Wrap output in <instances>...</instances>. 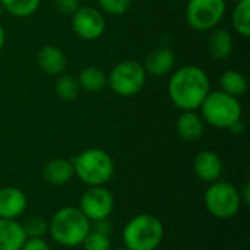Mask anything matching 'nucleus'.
Segmentation results:
<instances>
[{
	"label": "nucleus",
	"instance_id": "obj_1",
	"mask_svg": "<svg viewBox=\"0 0 250 250\" xmlns=\"http://www.w3.org/2000/svg\"><path fill=\"white\" fill-rule=\"evenodd\" d=\"M209 78L199 66L177 69L168 82V97L182 111H196L209 94Z\"/></svg>",
	"mask_w": 250,
	"mask_h": 250
},
{
	"label": "nucleus",
	"instance_id": "obj_2",
	"mask_svg": "<svg viewBox=\"0 0 250 250\" xmlns=\"http://www.w3.org/2000/svg\"><path fill=\"white\" fill-rule=\"evenodd\" d=\"M91 229V221L75 207L60 208L48 221V233L51 239L63 248L81 246Z\"/></svg>",
	"mask_w": 250,
	"mask_h": 250
},
{
	"label": "nucleus",
	"instance_id": "obj_3",
	"mask_svg": "<svg viewBox=\"0 0 250 250\" xmlns=\"http://www.w3.org/2000/svg\"><path fill=\"white\" fill-rule=\"evenodd\" d=\"M75 176L88 188L105 186L114 176V161L108 152L100 148H88L73 160Z\"/></svg>",
	"mask_w": 250,
	"mask_h": 250
},
{
	"label": "nucleus",
	"instance_id": "obj_4",
	"mask_svg": "<svg viewBox=\"0 0 250 250\" xmlns=\"http://www.w3.org/2000/svg\"><path fill=\"white\" fill-rule=\"evenodd\" d=\"M122 239L129 250H157L164 239V226L155 215L139 214L125 226Z\"/></svg>",
	"mask_w": 250,
	"mask_h": 250
},
{
	"label": "nucleus",
	"instance_id": "obj_5",
	"mask_svg": "<svg viewBox=\"0 0 250 250\" xmlns=\"http://www.w3.org/2000/svg\"><path fill=\"white\" fill-rule=\"evenodd\" d=\"M199 108L204 122L218 129H229L231 125L242 120L243 114L239 98L231 97L221 89L209 91Z\"/></svg>",
	"mask_w": 250,
	"mask_h": 250
},
{
	"label": "nucleus",
	"instance_id": "obj_6",
	"mask_svg": "<svg viewBox=\"0 0 250 250\" xmlns=\"http://www.w3.org/2000/svg\"><path fill=\"white\" fill-rule=\"evenodd\" d=\"M204 204L208 212L218 220H230L236 217L242 208L239 189L221 180L209 183L204 195Z\"/></svg>",
	"mask_w": 250,
	"mask_h": 250
},
{
	"label": "nucleus",
	"instance_id": "obj_7",
	"mask_svg": "<svg viewBox=\"0 0 250 250\" xmlns=\"http://www.w3.org/2000/svg\"><path fill=\"white\" fill-rule=\"evenodd\" d=\"M146 82V70L144 64L135 60H123L117 63L107 76V83L120 97H133L142 91Z\"/></svg>",
	"mask_w": 250,
	"mask_h": 250
},
{
	"label": "nucleus",
	"instance_id": "obj_8",
	"mask_svg": "<svg viewBox=\"0 0 250 250\" xmlns=\"http://www.w3.org/2000/svg\"><path fill=\"white\" fill-rule=\"evenodd\" d=\"M226 0H189L186 4V21L195 31H211L226 15Z\"/></svg>",
	"mask_w": 250,
	"mask_h": 250
},
{
	"label": "nucleus",
	"instance_id": "obj_9",
	"mask_svg": "<svg viewBox=\"0 0 250 250\" xmlns=\"http://www.w3.org/2000/svg\"><path fill=\"white\" fill-rule=\"evenodd\" d=\"M79 209L91 223L108 220L114 209L113 193L105 186H91L82 193Z\"/></svg>",
	"mask_w": 250,
	"mask_h": 250
},
{
	"label": "nucleus",
	"instance_id": "obj_10",
	"mask_svg": "<svg viewBox=\"0 0 250 250\" xmlns=\"http://www.w3.org/2000/svg\"><path fill=\"white\" fill-rule=\"evenodd\" d=\"M72 29L79 38L85 41H94L104 34L105 19L97 7L81 6L72 15Z\"/></svg>",
	"mask_w": 250,
	"mask_h": 250
},
{
	"label": "nucleus",
	"instance_id": "obj_11",
	"mask_svg": "<svg viewBox=\"0 0 250 250\" xmlns=\"http://www.w3.org/2000/svg\"><path fill=\"white\" fill-rule=\"evenodd\" d=\"M193 171L205 183L217 182L223 174V161L214 151H201L193 160Z\"/></svg>",
	"mask_w": 250,
	"mask_h": 250
},
{
	"label": "nucleus",
	"instance_id": "obj_12",
	"mask_svg": "<svg viewBox=\"0 0 250 250\" xmlns=\"http://www.w3.org/2000/svg\"><path fill=\"white\" fill-rule=\"evenodd\" d=\"M26 195L15 186L0 189V218L16 220L26 209Z\"/></svg>",
	"mask_w": 250,
	"mask_h": 250
},
{
	"label": "nucleus",
	"instance_id": "obj_13",
	"mask_svg": "<svg viewBox=\"0 0 250 250\" xmlns=\"http://www.w3.org/2000/svg\"><path fill=\"white\" fill-rule=\"evenodd\" d=\"M37 62H38L40 69L50 76L62 75L67 66L66 54L56 45H44L38 51Z\"/></svg>",
	"mask_w": 250,
	"mask_h": 250
},
{
	"label": "nucleus",
	"instance_id": "obj_14",
	"mask_svg": "<svg viewBox=\"0 0 250 250\" xmlns=\"http://www.w3.org/2000/svg\"><path fill=\"white\" fill-rule=\"evenodd\" d=\"M73 176L72 161L64 158H53L42 168V179L51 186H64Z\"/></svg>",
	"mask_w": 250,
	"mask_h": 250
},
{
	"label": "nucleus",
	"instance_id": "obj_15",
	"mask_svg": "<svg viewBox=\"0 0 250 250\" xmlns=\"http://www.w3.org/2000/svg\"><path fill=\"white\" fill-rule=\"evenodd\" d=\"M176 132L183 141L195 142L204 135L205 122L195 111H183L176 122Z\"/></svg>",
	"mask_w": 250,
	"mask_h": 250
},
{
	"label": "nucleus",
	"instance_id": "obj_16",
	"mask_svg": "<svg viewBox=\"0 0 250 250\" xmlns=\"http://www.w3.org/2000/svg\"><path fill=\"white\" fill-rule=\"evenodd\" d=\"M176 64V56L170 48H155L152 50L145 60V70L154 76L168 75Z\"/></svg>",
	"mask_w": 250,
	"mask_h": 250
},
{
	"label": "nucleus",
	"instance_id": "obj_17",
	"mask_svg": "<svg viewBox=\"0 0 250 250\" xmlns=\"http://www.w3.org/2000/svg\"><path fill=\"white\" fill-rule=\"evenodd\" d=\"M26 236L16 220L0 218V250H21Z\"/></svg>",
	"mask_w": 250,
	"mask_h": 250
},
{
	"label": "nucleus",
	"instance_id": "obj_18",
	"mask_svg": "<svg viewBox=\"0 0 250 250\" xmlns=\"http://www.w3.org/2000/svg\"><path fill=\"white\" fill-rule=\"evenodd\" d=\"M234 47L231 34L224 28H214L208 37V51L215 60H226Z\"/></svg>",
	"mask_w": 250,
	"mask_h": 250
},
{
	"label": "nucleus",
	"instance_id": "obj_19",
	"mask_svg": "<svg viewBox=\"0 0 250 250\" xmlns=\"http://www.w3.org/2000/svg\"><path fill=\"white\" fill-rule=\"evenodd\" d=\"M78 83L81 89L88 92H98L107 85V75L97 66H88L81 70Z\"/></svg>",
	"mask_w": 250,
	"mask_h": 250
},
{
	"label": "nucleus",
	"instance_id": "obj_20",
	"mask_svg": "<svg viewBox=\"0 0 250 250\" xmlns=\"http://www.w3.org/2000/svg\"><path fill=\"white\" fill-rule=\"evenodd\" d=\"M220 86L221 91L231 95V97H242L248 91V79L245 78L243 73L237 70H227L221 75L220 78Z\"/></svg>",
	"mask_w": 250,
	"mask_h": 250
},
{
	"label": "nucleus",
	"instance_id": "obj_21",
	"mask_svg": "<svg viewBox=\"0 0 250 250\" xmlns=\"http://www.w3.org/2000/svg\"><path fill=\"white\" fill-rule=\"evenodd\" d=\"M231 22L236 32L245 38L250 37V0H239L233 13Z\"/></svg>",
	"mask_w": 250,
	"mask_h": 250
},
{
	"label": "nucleus",
	"instance_id": "obj_22",
	"mask_svg": "<svg viewBox=\"0 0 250 250\" xmlns=\"http://www.w3.org/2000/svg\"><path fill=\"white\" fill-rule=\"evenodd\" d=\"M0 4L12 16L28 18L38 10L41 0H0Z\"/></svg>",
	"mask_w": 250,
	"mask_h": 250
},
{
	"label": "nucleus",
	"instance_id": "obj_23",
	"mask_svg": "<svg viewBox=\"0 0 250 250\" xmlns=\"http://www.w3.org/2000/svg\"><path fill=\"white\" fill-rule=\"evenodd\" d=\"M79 83L78 79H75L70 75H59L56 81V94L63 101H73L79 95Z\"/></svg>",
	"mask_w": 250,
	"mask_h": 250
},
{
	"label": "nucleus",
	"instance_id": "obj_24",
	"mask_svg": "<svg viewBox=\"0 0 250 250\" xmlns=\"http://www.w3.org/2000/svg\"><path fill=\"white\" fill-rule=\"evenodd\" d=\"M21 224H22L26 239L42 237L48 231V221L41 215H29Z\"/></svg>",
	"mask_w": 250,
	"mask_h": 250
},
{
	"label": "nucleus",
	"instance_id": "obj_25",
	"mask_svg": "<svg viewBox=\"0 0 250 250\" xmlns=\"http://www.w3.org/2000/svg\"><path fill=\"white\" fill-rule=\"evenodd\" d=\"M83 246V250H110L111 249V240L108 234L95 231L91 229L89 234L85 237L83 243L81 245Z\"/></svg>",
	"mask_w": 250,
	"mask_h": 250
},
{
	"label": "nucleus",
	"instance_id": "obj_26",
	"mask_svg": "<svg viewBox=\"0 0 250 250\" xmlns=\"http://www.w3.org/2000/svg\"><path fill=\"white\" fill-rule=\"evenodd\" d=\"M97 1L103 12L113 16L125 15L132 4V0H97Z\"/></svg>",
	"mask_w": 250,
	"mask_h": 250
},
{
	"label": "nucleus",
	"instance_id": "obj_27",
	"mask_svg": "<svg viewBox=\"0 0 250 250\" xmlns=\"http://www.w3.org/2000/svg\"><path fill=\"white\" fill-rule=\"evenodd\" d=\"M79 7V0H56V9L66 16H72Z\"/></svg>",
	"mask_w": 250,
	"mask_h": 250
},
{
	"label": "nucleus",
	"instance_id": "obj_28",
	"mask_svg": "<svg viewBox=\"0 0 250 250\" xmlns=\"http://www.w3.org/2000/svg\"><path fill=\"white\" fill-rule=\"evenodd\" d=\"M21 250H51V248L42 237H34L26 239Z\"/></svg>",
	"mask_w": 250,
	"mask_h": 250
},
{
	"label": "nucleus",
	"instance_id": "obj_29",
	"mask_svg": "<svg viewBox=\"0 0 250 250\" xmlns=\"http://www.w3.org/2000/svg\"><path fill=\"white\" fill-rule=\"evenodd\" d=\"M239 195H240V199H242V205L248 207L250 204V183L246 182L242 189H239Z\"/></svg>",
	"mask_w": 250,
	"mask_h": 250
},
{
	"label": "nucleus",
	"instance_id": "obj_30",
	"mask_svg": "<svg viewBox=\"0 0 250 250\" xmlns=\"http://www.w3.org/2000/svg\"><path fill=\"white\" fill-rule=\"evenodd\" d=\"M229 129H230L233 133H242V132H243V129H245V126H243L242 120H239V122H236L234 125H231Z\"/></svg>",
	"mask_w": 250,
	"mask_h": 250
},
{
	"label": "nucleus",
	"instance_id": "obj_31",
	"mask_svg": "<svg viewBox=\"0 0 250 250\" xmlns=\"http://www.w3.org/2000/svg\"><path fill=\"white\" fill-rule=\"evenodd\" d=\"M4 42H6V31H4V28L0 25V51H1V48L4 47Z\"/></svg>",
	"mask_w": 250,
	"mask_h": 250
},
{
	"label": "nucleus",
	"instance_id": "obj_32",
	"mask_svg": "<svg viewBox=\"0 0 250 250\" xmlns=\"http://www.w3.org/2000/svg\"><path fill=\"white\" fill-rule=\"evenodd\" d=\"M110 250H129V249H126V248L123 246V248H116V249H110Z\"/></svg>",
	"mask_w": 250,
	"mask_h": 250
},
{
	"label": "nucleus",
	"instance_id": "obj_33",
	"mask_svg": "<svg viewBox=\"0 0 250 250\" xmlns=\"http://www.w3.org/2000/svg\"><path fill=\"white\" fill-rule=\"evenodd\" d=\"M3 10H4V9H3V6L0 4V16H1V12H3Z\"/></svg>",
	"mask_w": 250,
	"mask_h": 250
},
{
	"label": "nucleus",
	"instance_id": "obj_34",
	"mask_svg": "<svg viewBox=\"0 0 250 250\" xmlns=\"http://www.w3.org/2000/svg\"><path fill=\"white\" fill-rule=\"evenodd\" d=\"M237 1H239V0H237Z\"/></svg>",
	"mask_w": 250,
	"mask_h": 250
}]
</instances>
